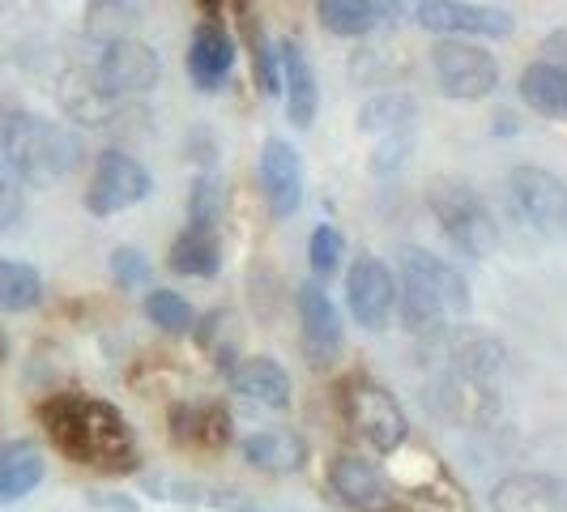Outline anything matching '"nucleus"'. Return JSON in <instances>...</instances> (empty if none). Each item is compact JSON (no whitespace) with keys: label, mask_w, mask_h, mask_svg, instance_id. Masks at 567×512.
Returning a JSON list of instances; mask_svg holds the SVG:
<instances>
[{"label":"nucleus","mask_w":567,"mask_h":512,"mask_svg":"<svg viewBox=\"0 0 567 512\" xmlns=\"http://www.w3.org/2000/svg\"><path fill=\"white\" fill-rule=\"evenodd\" d=\"M431 64H435V78H440V90L449 99H491L499 90V64L491 52H483L478 43L470 39H444L431 48Z\"/></svg>","instance_id":"423d86ee"},{"label":"nucleus","mask_w":567,"mask_h":512,"mask_svg":"<svg viewBox=\"0 0 567 512\" xmlns=\"http://www.w3.org/2000/svg\"><path fill=\"white\" fill-rule=\"evenodd\" d=\"M43 483V453L34 444L0 449V504H13Z\"/></svg>","instance_id":"a878e982"},{"label":"nucleus","mask_w":567,"mask_h":512,"mask_svg":"<svg viewBox=\"0 0 567 512\" xmlns=\"http://www.w3.org/2000/svg\"><path fill=\"white\" fill-rule=\"evenodd\" d=\"M435 341V350L449 359V371H461V376H478V380H491L495 371L504 368V341L483 334V329H465V325H453L449 334Z\"/></svg>","instance_id":"dca6fc26"},{"label":"nucleus","mask_w":567,"mask_h":512,"mask_svg":"<svg viewBox=\"0 0 567 512\" xmlns=\"http://www.w3.org/2000/svg\"><path fill=\"white\" fill-rule=\"evenodd\" d=\"M0 154L27 184H56L82 163V142L56 120L13 112L0 120Z\"/></svg>","instance_id":"7ed1b4c3"},{"label":"nucleus","mask_w":567,"mask_h":512,"mask_svg":"<svg viewBox=\"0 0 567 512\" xmlns=\"http://www.w3.org/2000/svg\"><path fill=\"white\" fill-rule=\"evenodd\" d=\"M260 188H265L274 218H290L303 205V163L282 137L265 142L260 150Z\"/></svg>","instance_id":"4468645a"},{"label":"nucleus","mask_w":567,"mask_h":512,"mask_svg":"<svg viewBox=\"0 0 567 512\" xmlns=\"http://www.w3.org/2000/svg\"><path fill=\"white\" fill-rule=\"evenodd\" d=\"M43 423L48 436L56 440L64 457H73L78 465L94 470H128L137 457L133 427L124 423V414L94 398H56L43 406Z\"/></svg>","instance_id":"f257e3e1"},{"label":"nucleus","mask_w":567,"mask_h":512,"mask_svg":"<svg viewBox=\"0 0 567 512\" xmlns=\"http://www.w3.org/2000/svg\"><path fill=\"white\" fill-rule=\"evenodd\" d=\"M145 197H150V171L124 150H103L90 175V188H85V209L94 218H112Z\"/></svg>","instance_id":"0eeeda50"},{"label":"nucleus","mask_w":567,"mask_h":512,"mask_svg":"<svg viewBox=\"0 0 567 512\" xmlns=\"http://www.w3.org/2000/svg\"><path fill=\"white\" fill-rule=\"evenodd\" d=\"M223 265V231L188 223L179 231V239L171 244V269L188 274V278H214Z\"/></svg>","instance_id":"4be33fe9"},{"label":"nucleus","mask_w":567,"mask_h":512,"mask_svg":"<svg viewBox=\"0 0 567 512\" xmlns=\"http://www.w3.org/2000/svg\"><path fill=\"white\" fill-rule=\"evenodd\" d=\"M329 483L341 495V504H350L354 512H389L398 504L393 483L363 457H338L329 470Z\"/></svg>","instance_id":"2eb2a0df"},{"label":"nucleus","mask_w":567,"mask_h":512,"mask_svg":"<svg viewBox=\"0 0 567 512\" xmlns=\"http://www.w3.org/2000/svg\"><path fill=\"white\" fill-rule=\"evenodd\" d=\"M235 393H244L248 401H260L269 410H286L290 406V376L282 371V363L274 359H244L235 368Z\"/></svg>","instance_id":"5701e85b"},{"label":"nucleus","mask_w":567,"mask_h":512,"mask_svg":"<svg viewBox=\"0 0 567 512\" xmlns=\"http://www.w3.org/2000/svg\"><path fill=\"white\" fill-rule=\"evenodd\" d=\"M508 188L516 209L525 214L529 227H538L542 235H567V184L559 175H550L546 167H516L508 175Z\"/></svg>","instance_id":"1a4fd4ad"},{"label":"nucleus","mask_w":567,"mask_h":512,"mask_svg":"<svg viewBox=\"0 0 567 512\" xmlns=\"http://www.w3.org/2000/svg\"><path fill=\"white\" fill-rule=\"evenodd\" d=\"M495 512H567V483L555 474H508L491 491Z\"/></svg>","instance_id":"f3484780"},{"label":"nucleus","mask_w":567,"mask_h":512,"mask_svg":"<svg viewBox=\"0 0 567 512\" xmlns=\"http://www.w3.org/2000/svg\"><path fill=\"white\" fill-rule=\"evenodd\" d=\"M419 27L449 39H508L512 13L491 4H465V0H423L419 4Z\"/></svg>","instance_id":"9b49d317"},{"label":"nucleus","mask_w":567,"mask_h":512,"mask_svg":"<svg viewBox=\"0 0 567 512\" xmlns=\"http://www.w3.org/2000/svg\"><path fill=\"white\" fill-rule=\"evenodd\" d=\"M316 18L320 27L338 39H363L380 27V13H375V0H320L316 4Z\"/></svg>","instance_id":"bb28decb"},{"label":"nucleus","mask_w":567,"mask_h":512,"mask_svg":"<svg viewBox=\"0 0 567 512\" xmlns=\"http://www.w3.org/2000/svg\"><path fill=\"white\" fill-rule=\"evenodd\" d=\"M145 316H150L158 329H167V334H188V329L197 325L193 304H188L179 290H163V286L145 295Z\"/></svg>","instance_id":"c756f323"},{"label":"nucleus","mask_w":567,"mask_h":512,"mask_svg":"<svg viewBox=\"0 0 567 512\" xmlns=\"http://www.w3.org/2000/svg\"><path fill=\"white\" fill-rule=\"evenodd\" d=\"M230 64H235V43H230V34L218 22H200L197 34H193V43H188V57H184V69H188V78L197 90H218L223 78L230 73Z\"/></svg>","instance_id":"a211bd4d"},{"label":"nucleus","mask_w":567,"mask_h":512,"mask_svg":"<svg viewBox=\"0 0 567 512\" xmlns=\"http://www.w3.org/2000/svg\"><path fill=\"white\" fill-rule=\"evenodd\" d=\"M22 175L9 167V158L0 154V231L13 227L22 218Z\"/></svg>","instance_id":"473e14b6"},{"label":"nucleus","mask_w":567,"mask_h":512,"mask_svg":"<svg viewBox=\"0 0 567 512\" xmlns=\"http://www.w3.org/2000/svg\"><path fill=\"white\" fill-rule=\"evenodd\" d=\"M341 414L350 431L371 444L375 453H398L401 444L410 440V423H405V410H401L393 393L384 385H375L368 376H350L341 385Z\"/></svg>","instance_id":"39448f33"},{"label":"nucleus","mask_w":567,"mask_h":512,"mask_svg":"<svg viewBox=\"0 0 567 512\" xmlns=\"http://www.w3.org/2000/svg\"><path fill=\"white\" fill-rule=\"evenodd\" d=\"M295 313H299V341L312 368H329L341 355V320L333 299L316 283H303L295 290Z\"/></svg>","instance_id":"ddd939ff"},{"label":"nucleus","mask_w":567,"mask_h":512,"mask_svg":"<svg viewBox=\"0 0 567 512\" xmlns=\"http://www.w3.org/2000/svg\"><path fill=\"white\" fill-rule=\"evenodd\" d=\"M426 205H431V214L440 218L444 235H449L465 256H491L499 248V227H495L491 209H486L483 197H478L470 184L449 180V175H444V180H431Z\"/></svg>","instance_id":"20e7f679"},{"label":"nucleus","mask_w":567,"mask_h":512,"mask_svg":"<svg viewBox=\"0 0 567 512\" xmlns=\"http://www.w3.org/2000/svg\"><path fill=\"white\" fill-rule=\"evenodd\" d=\"M426 406L456 427H486L499 414V393L491 389V380L444 371L440 380L426 385Z\"/></svg>","instance_id":"9d476101"},{"label":"nucleus","mask_w":567,"mask_h":512,"mask_svg":"<svg viewBox=\"0 0 567 512\" xmlns=\"http://www.w3.org/2000/svg\"><path fill=\"white\" fill-rule=\"evenodd\" d=\"M389 512H410V509H401V504H393V509H389Z\"/></svg>","instance_id":"4c0bfd02"},{"label":"nucleus","mask_w":567,"mask_h":512,"mask_svg":"<svg viewBox=\"0 0 567 512\" xmlns=\"http://www.w3.org/2000/svg\"><path fill=\"white\" fill-rule=\"evenodd\" d=\"M188 223H205L218 227L223 223V188L214 180H197L188 193Z\"/></svg>","instance_id":"2f4dec72"},{"label":"nucleus","mask_w":567,"mask_h":512,"mask_svg":"<svg viewBox=\"0 0 567 512\" xmlns=\"http://www.w3.org/2000/svg\"><path fill=\"white\" fill-rule=\"evenodd\" d=\"M175 440L193 449H223L230 444V414L223 406H179L171 414Z\"/></svg>","instance_id":"393cba45"},{"label":"nucleus","mask_w":567,"mask_h":512,"mask_svg":"<svg viewBox=\"0 0 567 512\" xmlns=\"http://www.w3.org/2000/svg\"><path fill=\"white\" fill-rule=\"evenodd\" d=\"M244 457L265 474H299L308 465V444L286 427H265L244 440Z\"/></svg>","instance_id":"412c9836"},{"label":"nucleus","mask_w":567,"mask_h":512,"mask_svg":"<svg viewBox=\"0 0 567 512\" xmlns=\"http://www.w3.org/2000/svg\"><path fill=\"white\" fill-rule=\"evenodd\" d=\"M405 150H410V137H398V133H389V142L375 150V158H371V167L375 171H389L398 167L401 158H405Z\"/></svg>","instance_id":"c9c22d12"},{"label":"nucleus","mask_w":567,"mask_h":512,"mask_svg":"<svg viewBox=\"0 0 567 512\" xmlns=\"http://www.w3.org/2000/svg\"><path fill=\"white\" fill-rule=\"evenodd\" d=\"M346 304H350V316L363 329H375V334L389 329V320L398 313V278H393V269L380 256L363 253L346 274Z\"/></svg>","instance_id":"6e6552de"},{"label":"nucleus","mask_w":567,"mask_h":512,"mask_svg":"<svg viewBox=\"0 0 567 512\" xmlns=\"http://www.w3.org/2000/svg\"><path fill=\"white\" fill-rule=\"evenodd\" d=\"M410 115H414V99L389 90V94H375V99H368L359 107V129H368V133H398V129L410 124Z\"/></svg>","instance_id":"c85d7f7f"},{"label":"nucleus","mask_w":567,"mask_h":512,"mask_svg":"<svg viewBox=\"0 0 567 512\" xmlns=\"http://www.w3.org/2000/svg\"><path fill=\"white\" fill-rule=\"evenodd\" d=\"M308 256H312V274L316 278H333L341 269V256H346V239L338 227H316L308 239Z\"/></svg>","instance_id":"7c9ffc66"},{"label":"nucleus","mask_w":567,"mask_h":512,"mask_svg":"<svg viewBox=\"0 0 567 512\" xmlns=\"http://www.w3.org/2000/svg\"><path fill=\"white\" fill-rule=\"evenodd\" d=\"M43 299V278L22 260H0V308L30 313Z\"/></svg>","instance_id":"cd10ccee"},{"label":"nucleus","mask_w":567,"mask_h":512,"mask_svg":"<svg viewBox=\"0 0 567 512\" xmlns=\"http://www.w3.org/2000/svg\"><path fill=\"white\" fill-rule=\"evenodd\" d=\"M112 278L124 286V290H128V286H142L145 278H150V265H145V256L137 253V248H115Z\"/></svg>","instance_id":"72a5a7b5"},{"label":"nucleus","mask_w":567,"mask_h":512,"mask_svg":"<svg viewBox=\"0 0 567 512\" xmlns=\"http://www.w3.org/2000/svg\"><path fill=\"white\" fill-rule=\"evenodd\" d=\"M60 107L73 115L78 124H107L115 107H120V99L99 82L94 69H69L60 78Z\"/></svg>","instance_id":"6ab92c4d"},{"label":"nucleus","mask_w":567,"mask_h":512,"mask_svg":"<svg viewBox=\"0 0 567 512\" xmlns=\"http://www.w3.org/2000/svg\"><path fill=\"white\" fill-rule=\"evenodd\" d=\"M99 82L112 90L115 99H128V94H150L158 78H163V64H158V52L142 43V39H115L107 43V52L94 64Z\"/></svg>","instance_id":"f8f14e48"},{"label":"nucleus","mask_w":567,"mask_h":512,"mask_svg":"<svg viewBox=\"0 0 567 512\" xmlns=\"http://www.w3.org/2000/svg\"><path fill=\"white\" fill-rule=\"evenodd\" d=\"M256 73H260L265 94H282V69H278V60H274V52H269L265 34H256Z\"/></svg>","instance_id":"f704fd0d"},{"label":"nucleus","mask_w":567,"mask_h":512,"mask_svg":"<svg viewBox=\"0 0 567 512\" xmlns=\"http://www.w3.org/2000/svg\"><path fill=\"white\" fill-rule=\"evenodd\" d=\"M398 269V316L405 320L410 334L440 338L456 320L470 316V283L449 260L423 253V248H405Z\"/></svg>","instance_id":"f03ea898"},{"label":"nucleus","mask_w":567,"mask_h":512,"mask_svg":"<svg viewBox=\"0 0 567 512\" xmlns=\"http://www.w3.org/2000/svg\"><path fill=\"white\" fill-rule=\"evenodd\" d=\"M520 99L538 115H567V64L534 60L520 73Z\"/></svg>","instance_id":"b1692460"},{"label":"nucleus","mask_w":567,"mask_h":512,"mask_svg":"<svg viewBox=\"0 0 567 512\" xmlns=\"http://www.w3.org/2000/svg\"><path fill=\"white\" fill-rule=\"evenodd\" d=\"M200 4H205V13H209V18H214L218 9H244V0H200Z\"/></svg>","instance_id":"e433bc0d"},{"label":"nucleus","mask_w":567,"mask_h":512,"mask_svg":"<svg viewBox=\"0 0 567 512\" xmlns=\"http://www.w3.org/2000/svg\"><path fill=\"white\" fill-rule=\"evenodd\" d=\"M282 90H286V115L295 129H312L320 90H316V69L299 43H282Z\"/></svg>","instance_id":"aec40b11"}]
</instances>
